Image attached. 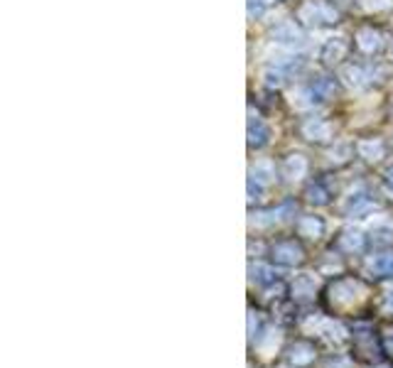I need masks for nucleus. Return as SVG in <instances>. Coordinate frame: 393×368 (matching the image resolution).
<instances>
[{
	"label": "nucleus",
	"instance_id": "obj_20",
	"mask_svg": "<svg viewBox=\"0 0 393 368\" xmlns=\"http://www.w3.org/2000/svg\"><path fill=\"white\" fill-rule=\"evenodd\" d=\"M329 3H334L337 8H342L347 13V10H354V5H357V0H329Z\"/></svg>",
	"mask_w": 393,
	"mask_h": 368
},
{
	"label": "nucleus",
	"instance_id": "obj_4",
	"mask_svg": "<svg viewBox=\"0 0 393 368\" xmlns=\"http://www.w3.org/2000/svg\"><path fill=\"white\" fill-rule=\"evenodd\" d=\"M354 152H357V160H362L364 165L379 167L389 160L393 145L381 133H362L354 138Z\"/></svg>",
	"mask_w": 393,
	"mask_h": 368
},
{
	"label": "nucleus",
	"instance_id": "obj_23",
	"mask_svg": "<svg viewBox=\"0 0 393 368\" xmlns=\"http://www.w3.org/2000/svg\"><path fill=\"white\" fill-rule=\"evenodd\" d=\"M275 3H278V5L280 3H297V0H275Z\"/></svg>",
	"mask_w": 393,
	"mask_h": 368
},
{
	"label": "nucleus",
	"instance_id": "obj_3",
	"mask_svg": "<svg viewBox=\"0 0 393 368\" xmlns=\"http://www.w3.org/2000/svg\"><path fill=\"white\" fill-rule=\"evenodd\" d=\"M295 135L302 140V143L312 145V147H329L337 143L339 138V128L332 121V116H322V113L312 111L307 116H297L295 123Z\"/></svg>",
	"mask_w": 393,
	"mask_h": 368
},
{
	"label": "nucleus",
	"instance_id": "obj_24",
	"mask_svg": "<svg viewBox=\"0 0 393 368\" xmlns=\"http://www.w3.org/2000/svg\"><path fill=\"white\" fill-rule=\"evenodd\" d=\"M391 52H393V42H391Z\"/></svg>",
	"mask_w": 393,
	"mask_h": 368
},
{
	"label": "nucleus",
	"instance_id": "obj_1",
	"mask_svg": "<svg viewBox=\"0 0 393 368\" xmlns=\"http://www.w3.org/2000/svg\"><path fill=\"white\" fill-rule=\"evenodd\" d=\"M293 20L305 32L310 30H332L342 25L344 10L337 8L329 0H297L293 8Z\"/></svg>",
	"mask_w": 393,
	"mask_h": 368
},
{
	"label": "nucleus",
	"instance_id": "obj_13",
	"mask_svg": "<svg viewBox=\"0 0 393 368\" xmlns=\"http://www.w3.org/2000/svg\"><path fill=\"white\" fill-rule=\"evenodd\" d=\"M280 177L278 172V165L271 157H258L256 162H251V169H249V182L256 184V187H271L275 184V179Z\"/></svg>",
	"mask_w": 393,
	"mask_h": 368
},
{
	"label": "nucleus",
	"instance_id": "obj_18",
	"mask_svg": "<svg viewBox=\"0 0 393 368\" xmlns=\"http://www.w3.org/2000/svg\"><path fill=\"white\" fill-rule=\"evenodd\" d=\"M337 243H339L344 251H362V248H364V236L359 234V231H354V229H344L339 234V239H337Z\"/></svg>",
	"mask_w": 393,
	"mask_h": 368
},
{
	"label": "nucleus",
	"instance_id": "obj_21",
	"mask_svg": "<svg viewBox=\"0 0 393 368\" xmlns=\"http://www.w3.org/2000/svg\"><path fill=\"white\" fill-rule=\"evenodd\" d=\"M384 182L393 187V165L386 167V172H384Z\"/></svg>",
	"mask_w": 393,
	"mask_h": 368
},
{
	"label": "nucleus",
	"instance_id": "obj_14",
	"mask_svg": "<svg viewBox=\"0 0 393 368\" xmlns=\"http://www.w3.org/2000/svg\"><path fill=\"white\" fill-rule=\"evenodd\" d=\"M273 258L283 265H295V263H302L305 253H302V246L295 239H285L273 246Z\"/></svg>",
	"mask_w": 393,
	"mask_h": 368
},
{
	"label": "nucleus",
	"instance_id": "obj_5",
	"mask_svg": "<svg viewBox=\"0 0 393 368\" xmlns=\"http://www.w3.org/2000/svg\"><path fill=\"white\" fill-rule=\"evenodd\" d=\"M352 59H354L352 37H344V35L327 37L317 49V61L324 71H339L342 66Z\"/></svg>",
	"mask_w": 393,
	"mask_h": 368
},
{
	"label": "nucleus",
	"instance_id": "obj_15",
	"mask_svg": "<svg viewBox=\"0 0 393 368\" xmlns=\"http://www.w3.org/2000/svg\"><path fill=\"white\" fill-rule=\"evenodd\" d=\"M324 157H327L329 165L334 167H347L349 162L357 160V152H354V140L344 143V140H337L329 147H324Z\"/></svg>",
	"mask_w": 393,
	"mask_h": 368
},
{
	"label": "nucleus",
	"instance_id": "obj_9",
	"mask_svg": "<svg viewBox=\"0 0 393 368\" xmlns=\"http://www.w3.org/2000/svg\"><path fill=\"white\" fill-rule=\"evenodd\" d=\"M307 84H310V89L319 106L332 104V101H337L342 94H344V86H342V81L337 79L334 71H324V74H317V76H310Z\"/></svg>",
	"mask_w": 393,
	"mask_h": 368
},
{
	"label": "nucleus",
	"instance_id": "obj_8",
	"mask_svg": "<svg viewBox=\"0 0 393 368\" xmlns=\"http://www.w3.org/2000/svg\"><path fill=\"white\" fill-rule=\"evenodd\" d=\"M305 35H307V32L293 20V15H290V18L275 20V22H271V25L266 27V37L271 39V42L283 44V47H288V49L305 42Z\"/></svg>",
	"mask_w": 393,
	"mask_h": 368
},
{
	"label": "nucleus",
	"instance_id": "obj_22",
	"mask_svg": "<svg viewBox=\"0 0 393 368\" xmlns=\"http://www.w3.org/2000/svg\"><path fill=\"white\" fill-rule=\"evenodd\" d=\"M386 116H389L391 121H393V96L389 99V104H386Z\"/></svg>",
	"mask_w": 393,
	"mask_h": 368
},
{
	"label": "nucleus",
	"instance_id": "obj_10",
	"mask_svg": "<svg viewBox=\"0 0 393 368\" xmlns=\"http://www.w3.org/2000/svg\"><path fill=\"white\" fill-rule=\"evenodd\" d=\"M285 91H288V99H285V104H288L290 111L297 113V116H307V113H312V111L319 109L317 99H314V94H312V89H310V84H307V81L290 84Z\"/></svg>",
	"mask_w": 393,
	"mask_h": 368
},
{
	"label": "nucleus",
	"instance_id": "obj_12",
	"mask_svg": "<svg viewBox=\"0 0 393 368\" xmlns=\"http://www.w3.org/2000/svg\"><path fill=\"white\" fill-rule=\"evenodd\" d=\"M352 13H357L362 20L381 22L393 15V0H357Z\"/></svg>",
	"mask_w": 393,
	"mask_h": 368
},
{
	"label": "nucleus",
	"instance_id": "obj_6",
	"mask_svg": "<svg viewBox=\"0 0 393 368\" xmlns=\"http://www.w3.org/2000/svg\"><path fill=\"white\" fill-rule=\"evenodd\" d=\"M310 169H312V162L305 152L300 150H288L283 152V157L278 160V172L285 182L290 184H300L310 177Z\"/></svg>",
	"mask_w": 393,
	"mask_h": 368
},
{
	"label": "nucleus",
	"instance_id": "obj_7",
	"mask_svg": "<svg viewBox=\"0 0 393 368\" xmlns=\"http://www.w3.org/2000/svg\"><path fill=\"white\" fill-rule=\"evenodd\" d=\"M273 138V128L271 123L266 121L261 111H254V104L249 101V121H246V143H249V150H263L266 145H271Z\"/></svg>",
	"mask_w": 393,
	"mask_h": 368
},
{
	"label": "nucleus",
	"instance_id": "obj_25",
	"mask_svg": "<svg viewBox=\"0 0 393 368\" xmlns=\"http://www.w3.org/2000/svg\"><path fill=\"white\" fill-rule=\"evenodd\" d=\"M391 145H393V138H391Z\"/></svg>",
	"mask_w": 393,
	"mask_h": 368
},
{
	"label": "nucleus",
	"instance_id": "obj_2",
	"mask_svg": "<svg viewBox=\"0 0 393 368\" xmlns=\"http://www.w3.org/2000/svg\"><path fill=\"white\" fill-rule=\"evenodd\" d=\"M352 49H354V59L362 61H374L381 59L389 49V37L381 22L374 20H359L352 30Z\"/></svg>",
	"mask_w": 393,
	"mask_h": 368
},
{
	"label": "nucleus",
	"instance_id": "obj_16",
	"mask_svg": "<svg viewBox=\"0 0 393 368\" xmlns=\"http://www.w3.org/2000/svg\"><path fill=\"white\" fill-rule=\"evenodd\" d=\"M295 234L302 236V239H319L324 234V219L314 217V214H307V217H300L295 224Z\"/></svg>",
	"mask_w": 393,
	"mask_h": 368
},
{
	"label": "nucleus",
	"instance_id": "obj_11",
	"mask_svg": "<svg viewBox=\"0 0 393 368\" xmlns=\"http://www.w3.org/2000/svg\"><path fill=\"white\" fill-rule=\"evenodd\" d=\"M258 79H261V86L266 89V91L271 94H283L285 89L293 84V74L288 69H283V66L278 64H271V61H266V64L258 69Z\"/></svg>",
	"mask_w": 393,
	"mask_h": 368
},
{
	"label": "nucleus",
	"instance_id": "obj_19",
	"mask_svg": "<svg viewBox=\"0 0 393 368\" xmlns=\"http://www.w3.org/2000/svg\"><path fill=\"white\" fill-rule=\"evenodd\" d=\"M278 5L275 0H246V10H249V20H261L268 10Z\"/></svg>",
	"mask_w": 393,
	"mask_h": 368
},
{
	"label": "nucleus",
	"instance_id": "obj_17",
	"mask_svg": "<svg viewBox=\"0 0 393 368\" xmlns=\"http://www.w3.org/2000/svg\"><path fill=\"white\" fill-rule=\"evenodd\" d=\"M305 202L312 204V207H324V204L332 202V192H329V187L322 179H314L305 189Z\"/></svg>",
	"mask_w": 393,
	"mask_h": 368
}]
</instances>
